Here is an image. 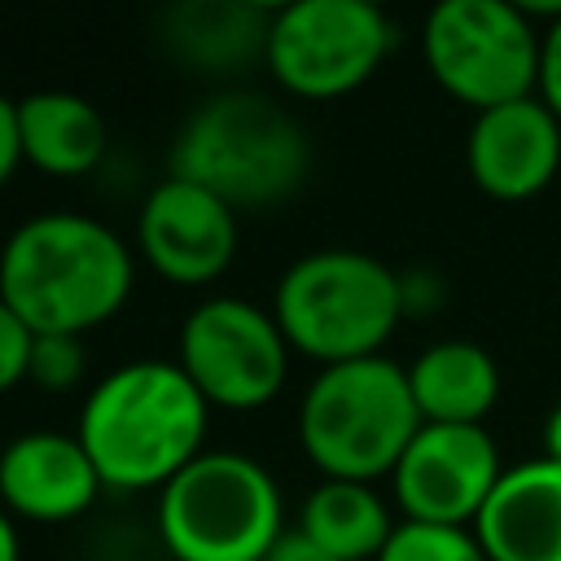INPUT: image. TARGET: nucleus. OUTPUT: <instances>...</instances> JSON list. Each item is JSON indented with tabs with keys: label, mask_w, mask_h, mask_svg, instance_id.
<instances>
[{
	"label": "nucleus",
	"mask_w": 561,
	"mask_h": 561,
	"mask_svg": "<svg viewBox=\"0 0 561 561\" xmlns=\"http://www.w3.org/2000/svg\"><path fill=\"white\" fill-rule=\"evenodd\" d=\"M131 294V250L114 228L79 210L22 219L0 250V298L31 333H75L105 324Z\"/></svg>",
	"instance_id": "nucleus-1"
},
{
	"label": "nucleus",
	"mask_w": 561,
	"mask_h": 561,
	"mask_svg": "<svg viewBox=\"0 0 561 561\" xmlns=\"http://www.w3.org/2000/svg\"><path fill=\"white\" fill-rule=\"evenodd\" d=\"M210 403L175 359H131L105 373L79 408V443L105 486H167L206 447Z\"/></svg>",
	"instance_id": "nucleus-2"
},
{
	"label": "nucleus",
	"mask_w": 561,
	"mask_h": 561,
	"mask_svg": "<svg viewBox=\"0 0 561 561\" xmlns=\"http://www.w3.org/2000/svg\"><path fill=\"white\" fill-rule=\"evenodd\" d=\"M167 175L210 188L232 210L289 197L307 167L311 145L289 110L250 88L206 96L171 140Z\"/></svg>",
	"instance_id": "nucleus-3"
},
{
	"label": "nucleus",
	"mask_w": 561,
	"mask_h": 561,
	"mask_svg": "<svg viewBox=\"0 0 561 561\" xmlns=\"http://www.w3.org/2000/svg\"><path fill=\"white\" fill-rule=\"evenodd\" d=\"M408 368L386 355L320 368L298 403V443L324 478L373 482L394 473L421 430Z\"/></svg>",
	"instance_id": "nucleus-4"
},
{
	"label": "nucleus",
	"mask_w": 561,
	"mask_h": 561,
	"mask_svg": "<svg viewBox=\"0 0 561 561\" xmlns=\"http://www.w3.org/2000/svg\"><path fill=\"white\" fill-rule=\"evenodd\" d=\"M272 316L289 351H302L324 368L368 359L403 320V280L364 250H311L285 267Z\"/></svg>",
	"instance_id": "nucleus-5"
},
{
	"label": "nucleus",
	"mask_w": 561,
	"mask_h": 561,
	"mask_svg": "<svg viewBox=\"0 0 561 561\" xmlns=\"http://www.w3.org/2000/svg\"><path fill=\"white\" fill-rule=\"evenodd\" d=\"M276 478L245 451H202L158 491V535L175 561H263L285 535Z\"/></svg>",
	"instance_id": "nucleus-6"
},
{
	"label": "nucleus",
	"mask_w": 561,
	"mask_h": 561,
	"mask_svg": "<svg viewBox=\"0 0 561 561\" xmlns=\"http://www.w3.org/2000/svg\"><path fill=\"white\" fill-rule=\"evenodd\" d=\"M539 44L543 35L508 0H443L421 31L430 75L478 114L535 96Z\"/></svg>",
	"instance_id": "nucleus-7"
},
{
	"label": "nucleus",
	"mask_w": 561,
	"mask_h": 561,
	"mask_svg": "<svg viewBox=\"0 0 561 561\" xmlns=\"http://www.w3.org/2000/svg\"><path fill=\"white\" fill-rule=\"evenodd\" d=\"M394 48L390 18L368 0H294L267 31V70L298 96H342L359 88Z\"/></svg>",
	"instance_id": "nucleus-8"
},
{
	"label": "nucleus",
	"mask_w": 561,
	"mask_h": 561,
	"mask_svg": "<svg viewBox=\"0 0 561 561\" xmlns=\"http://www.w3.org/2000/svg\"><path fill=\"white\" fill-rule=\"evenodd\" d=\"M206 403L263 408L289 373V342L272 311L219 294L197 302L180 324V359Z\"/></svg>",
	"instance_id": "nucleus-9"
},
{
	"label": "nucleus",
	"mask_w": 561,
	"mask_h": 561,
	"mask_svg": "<svg viewBox=\"0 0 561 561\" xmlns=\"http://www.w3.org/2000/svg\"><path fill=\"white\" fill-rule=\"evenodd\" d=\"M394 495L408 522L469 526L504 478L500 451L482 425H421L394 465Z\"/></svg>",
	"instance_id": "nucleus-10"
},
{
	"label": "nucleus",
	"mask_w": 561,
	"mask_h": 561,
	"mask_svg": "<svg viewBox=\"0 0 561 561\" xmlns=\"http://www.w3.org/2000/svg\"><path fill=\"white\" fill-rule=\"evenodd\" d=\"M140 254L175 285L215 280L237 250V210L202 184L167 175L149 188L136 219Z\"/></svg>",
	"instance_id": "nucleus-11"
},
{
	"label": "nucleus",
	"mask_w": 561,
	"mask_h": 561,
	"mask_svg": "<svg viewBox=\"0 0 561 561\" xmlns=\"http://www.w3.org/2000/svg\"><path fill=\"white\" fill-rule=\"evenodd\" d=\"M469 175L486 197L526 202L561 167V118L539 101L522 96L495 110H482L469 127Z\"/></svg>",
	"instance_id": "nucleus-12"
},
{
	"label": "nucleus",
	"mask_w": 561,
	"mask_h": 561,
	"mask_svg": "<svg viewBox=\"0 0 561 561\" xmlns=\"http://www.w3.org/2000/svg\"><path fill=\"white\" fill-rule=\"evenodd\" d=\"M101 486L105 482L79 434L26 430L0 451V500L31 522H70Z\"/></svg>",
	"instance_id": "nucleus-13"
},
{
	"label": "nucleus",
	"mask_w": 561,
	"mask_h": 561,
	"mask_svg": "<svg viewBox=\"0 0 561 561\" xmlns=\"http://www.w3.org/2000/svg\"><path fill=\"white\" fill-rule=\"evenodd\" d=\"M473 535L486 561H561V465L539 456L504 469Z\"/></svg>",
	"instance_id": "nucleus-14"
},
{
	"label": "nucleus",
	"mask_w": 561,
	"mask_h": 561,
	"mask_svg": "<svg viewBox=\"0 0 561 561\" xmlns=\"http://www.w3.org/2000/svg\"><path fill=\"white\" fill-rule=\"evenodd\" d=\"M272 9L245 0H180L162 13V44L197 70H237L267 53Z\"/></svg>",
	"instance_id": "nucleus-15"
},
{
	"label": "nucleus",
	"mask_w": 561,
	"mask_h": 561,
	"mask_svg": "<svg viewBox=\"0 0 561 561\" xmlns=\"http://www.w3.org/2000/svg\"><path fill=\"white\" fill-rule=\"evenodd\" d=\"M408 386H412L421 421H430V425H482V416L500 399V368L478 342L447 337V342L425 346L412 359Z\"/></svg>",
	"instance_id": "nucleus-16"
},
{
	"label": "nucleus",
	"mask_w": 561,
	"mask_h": 561,
	"mask_svg": "<svg viewBox=\"0 0 561 561\" xmlns=\"http://www.w3.org/2000/svg\"><path fill=\"white\" fill-rule=\"evenodd\" d=\"M22 158L48 175H83L105 153V118L92 101L48 88L18 101Z\"/></svg>",
	"instance_id": "nucleus-17"
},
{
	"label": "nucleus",
	"mask_w": 561,
	"mask_h": 561,
	"mask_svg": "<svg viewBox=\"0 0 561 561\" xmlns=\"http://www.w3.org/2000/svg\"><path fill=\"white\" fill-rule=\"evenodd\" d=\"M298 530L311 535L320 548H329L337 561H377L386 539L394 535L386 500L368 482L324 478L307 500Z\"/></svg>",
	"instance_id": "nucleus-18"
},
{
	"label": "nucleus",
	"mask_w": 561,
	"mask_h": 561,
	"mask_svg": "<svg viewBox=\"0 0 561 561\" xmlns=\"http://www.w3.org/2000/svg\"><path fill=\"white\" fill-rule=\"evenodd\" d=\"M377 561H486L482 543L465 526H425V522H403L386 539Z\"/></svg>",
	"instance_id": "nucleus-19"
},
{
	"label": "nucleus",
	"mask_w": 561,
	"mask_h": 561,
	"mask_svg": "<svg viewBox=\"0 0 561 561\" xmlns=\"http://www.w3.org/2000/svg\"><path fill=\"white\" fill-rule=\"evenodd\" d=\"M26 381H35L48 394H61L83 381V342L75 333H35Z\"/></svg>",
	"instance_id": "nucleus-20"
},
{
	"label": "nucleus",
	"mask_w": 561,
	"mask_h": 561,
	"mask_svg": "<svg viewBox=\"0 0 561 561\" xmlns=\"http://www.w3.org/2000/svg\"><path fill=\"white\" fill-rule=\"evenodd\" d=\"M31 342H35V333L26 329V320L0 298V394L13 390L18 381H26Z\"/></svg>",
	"instance_id": "nucleus-21"
},
{
	"label": "nucleus",
	"mask_w": 561,
	"mask_h": 561,
	"mask_svg": "<svg viewBox=\"0 0 561 561\" xmlns=\"http://www.w3.org/2000/svg\"><path fill=\"white\" fill-rule=\"evenodd\" d=\"M539 101L561 118V13L552 18L539 44Z\"/></svg>",
	"instance_id": "nucleus-22"
},
{
	"label": "nucleus",
	"mask_w": 561,
	"mask_h": 561,
	"mask_svg": "<svg viewBox=\"0 0 561 561\" xmlns=\"http://www.w3.org/2000/svg\"><path fill=\"white\" fill-rule=\"evenodd\" d=\"M22 162V131H18V101H9L0 92V184L13 175V167Z\"/></svg>",
	"instance_id": "nucleus-23"
},
{
	"label": "nucleus",
	"mask_w": 561,
	"mask_h": 561,
	"mask_svg": "<svg viewBox=\"0 0 561 561\" xmlns=\"http://www.w3.org/2000/svg\"><path fill=\"white\" fill-rule=\"evenodd\" d=\"M263 561H337L329 548H320L311 535H302L298 526L294 530H285L276 543H272V552L263 557Z\"/></svg>",
	"instance_id": "nucleus-24"
},
{
	"label": "nucleus",
	"mask_w": 561,
	"mask_h": 561,
	"mask_svg": "<svg viewBox=\"0 0 561 561\" xmlns=\"http://www.w3.org/2000/svg\"><path fill=\"white\" fill-rule=\"evenodd\" d=\"M543 451H548V460H557L561 465V403L548 412V421H543Z\"/></svg>",
	"instance_id": "nucleus-25"
},
{
	"label": "nucleus",
	"mask_w": 561,
	"mask_h": 561,
	"mask_svg": "<svg viewBox=\"0 0 561 561\" xmlns=\"http://www.w3.org/2000/svg\"><path fill=\"white\" fill-rule=\"evenodd\" d=\"M18 530H13V522H9V513H0V561H18Z\"/></svg>",
	"instance_id": "nucleus-26"
}]
</instances>
